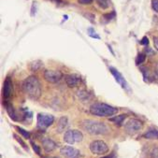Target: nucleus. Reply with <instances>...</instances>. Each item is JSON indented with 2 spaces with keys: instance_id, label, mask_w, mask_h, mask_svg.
Listing matches in <instances>:
<instances>
[{
  "instance_id": "nucleus-15",
  "label": "nucleus",
  "mask_w": 158,
  "mask_h": 158,
  "mask_svg": "<svg viewBox=\"0 0 158 158\" xmlns=\"http://www.w3.org/2000/svg\"><path fill=\"white\" fill-rule=\"evenodd\" d=\"M42 65H43V63H42L41 61L36 60V61H33V62H31V63H30L29 68H30V69L32 70L33 72H35V71L40 70V69L42 68Z\"/></svg>"
},
{
  "instance_id": "nucleus-24",
  "label": "nucleus",
  "mask_w": 158,
  "mask_h": 158,
  "mask_svg": "<svg viewBox=\"0 0 158 158\" xmlns=\"http://www.w3.org/2000/svg\"><path fill=\"white\" fill-rule=\"evenodd\" d=\"M13 137H14V138L16 139V140H17V141H18V142H19V143H20V144L22 145V147H23V148L24 150H28V148H27V145L25 144V142H24V141H23V139H21L20 137H18V136H17L16 134H14V135H13Z\"/></svg>"
},
{
  "instance_id": "nucleus-8",
  "label": "nucleus",
  "mask_w": 158,
  "mask_h": 158,
  "mask_svg": "<svg viewBox=\"0 0 158 158\" xmlns=\"http://www.w3.org/2000/svg\"><path fill=\"white\" fill-rule=\"evenodd\" d=\"M60 152L66 158H80L81 152L78 149L71 146H64L60 150Z\"/></svg>"
},
{
  "instance_id": "nucleus-11",
  "label": "nucleus",
  "mask_w": 158,
  "mask_h": 158,
  "mask_svg": "<svg viewBox=\"0 0 158 158\" xmlns=\"http://www.w3.org/2000/svg\"><path fill=\"white\" fill-rule=\"evenodd\" d=\"M13 93V83L10 78H6L5 81H4V85H3V97L5 99H9L10 98H11Z\"/></svg>"
},
{
  "instance_id": "nucleus-30",
  "label": "nucleus",
  "mask_w": 158,
  "mask_h": 158,
  "mask_svg": "<svg viewBox=\"0 0 158 158\" xmlns=\"http://www.w3.org/2000/svg\"><path fill=\"white\" fill-rule=\"evenodd\" d=\"M84 16H85L86 18H88V20H90V22H91V23H94V16L93 14H90V13H88V14H84Z\"/></svg>"
},
{
  "instance_id": "nucleus-28",
  "label": "nucleus",
  "mask_w": 158,
  "mask_h": 158,
  "mask_svg": "<svg viewBox=\"0 0 158 158\" xmlns=\"http://www.w3.org/2000/svg\"><path fill=\"white\" fill-rule=\"evenodd\" d=\"M94 0H78V2L81 5H88V4H91Z\"/></svg>"
},
{
  "instance_id": "nucleus-26",
  "label": "nucleus",
  "mask_w": 158,
  "mask_h": 158,
  "mask_svg": "<svg viewBox=\"0 0 158 158\" xmlns=\"http://www.w3.org/2000/svg\"><path fill=\"white\" fill-rule=\"evenodd\" d=\"M152 8L155 12H158V0H152Z\"/></svg>"
},
{
  "instance_id": "nucleus-29",
  "label": "nucleus",
  "mask_w": 158,
  "mask_h": 158,
  "mask_svg": "<svg viewBox=\"0 0 158 158\" xmlns=\"http://www.w3.org/2000/svg\"><path fill=\"white\" fill-rule=\"evenodd\" d=\"M139 43H140L141 45H144V46H145V45H148V44H149V40H148V38H147V37H143Z\"/></svg>"
},
{
  "instance_id": "nucleus-31",
  "label": "nucleus",
  "mask_w": 158,
  "mask_h": 158,
  "mask_svg": "<svg viewBox=\"0 0 158 158\" xmlns=\"http://www.w3.org/2000/svg\"><path fill=\"white\" fill-rule=\"evenodd\" d=\"M35 13H36V2L34 1L32 5V9H31V15L35 16Z\"/></svg>"
},
{
  "instance_id": "nucleus-1",
  "label": "nucleus",
  "mask_w": 158,
  "mask_h": 158,
  "mask_svg": "<svg viewBox=\"0 0 158 158\" xmlns=\"http://www.w3.org/2000/svg\"><path fill=\"white\" fill-rule=\"evenodd\" d=\"M23 90L28 96V98L33 100H38L41 96L40 82L36 76H29L23 81Z\"/></svg>"
},
{
  "instance_id": "nucleus-36",
  "label": "nucleus",
  "mask_w": 158,
  "mask_h": 158,
  "mask_svg": "<svg viewBox=\"0 0 158 158\" xmlns=\"http://www.w3.org/2000/svg\"><path fill=\"white\" fill-rule=\"evenodd\" d=\"M53 1H55L57 3H61V0H53Z\"/></svg>"
},
{
  "instance_id": "nucleus-16",
  "label": "nucleus",
  "mask_w": 158,
  "mask_h": 158,
  "mask_svg": "<svg viewBox=\"0 0 158 158\" xmlns=\"http://www.w3.org/2000/svg\"><path fill=\"white\" fill-rule=\"evenodd\" d=\"M143 137L145 139H158V130H155V129H151L149 131H147Z\"/></svg>"
},
{
  "instance_id": "nucleus-6",
  "label": "nucleus",
  "mask_w": 158,
  "mask_h": 158,
  "mask_svg": "<svg viewBox=\"0 0 158 158\" xmlns=\"http://www.w3.org/2000/svg\"><path fill=\"white\" fill-rule=\"evenodd\" d=\"M83 135L79 130H69L64 135V140L69 144H74L76 142L81 141Z\"/></svg>"
},
{
  "instance_id": "nucleus-14",
  "label": "nucleus",
  "mask_w": 158,
  "mask_h": 158,
  "mask_svg": "<svg viewBox=\"0 0 158 158\" xmlns=\"http://www.w3.org/2000/svg\"><path fill=\"white\" fill-rule=\"evenodd\" d=\"M69 124V119L66 116H63L59 119L58 122V125H57V132L58 133H62L64 132L65 129L67 128V126Z\"/></svg>"
},
{
  "instance_id": "nucleus-20",
  "label": "nucleus",
  "mask_w": 158,
  "mask_h": 158,
  "mask_svg": "<svg viewBox=\"0 0 158 158\" xmlns=\"http://www.w3.org/2000/svg\"><path fill=\"white\" fill-rule=\"evenodd\" d=\"M114 17H115V11H112V12H110V13H109V14L103 15V16H102V20H103L104 22L108 23V22L111 21Z\"/></svg>"
},
{
  "instance_id": "nucleus-25",
  "label": "nucleus",
  "mask_w": 158,
  "mask_h": 158,
  "mask_svg": "<svg viewBox=\"0 0 158 158\" xmlns=\"http://www.w3.org/2000/svg\"><path fill=\"white\" fill-rule=\"evenodd\" d=\"M30 143H31V146L33 147V150L35 151V152L37 153V154H39V155H41V152H40V147L37 145V144H35L32 140L30 141Z\"/></svg>"
},
{
  "instance_id": "nucleus-5",
  "label": "nucleus",
  "mask_w": 158,
  "mask_h": 158,
  "mask_svg": "<svg viewBox=\"0 0 158 158\" xmlns=\"http://www.w3.org/2000/svg\"><path fill=\"white\" fill-rule=\"evenodd\" d=\"M141 128H142V123L139 120L135 119V118L129 119L124 126L125 131L130 135H134L138 133L139 130H141Z\"/></svg>"
},
{
  "instance_id": "nucleus-19",
  "label": "nucleus",
  "mask_w": 158,
  "mask_h": 158,
  "mask_svg": "<svg viewBox=\"0 0 158 158\" xmlns=\"http://www.w3.org/2000/svg\"><path fill=\"white\" fill-rule=\"evenodd\" d=\"M16 130L24 138V139H30V133L28 132V131H26V130H24L23 128H22V127H19V126H16Z\"/></svg>"
},
{
  "instance_id": "nucleus-2",
  "label": "nucleus",
  "mask_w": 158,
  "mask_h": 158,
  "mask_svg": "<svg viewBox=\"0 0 158 158\" xmlns=\"http://www.w3.org/2000/svg\"><path fill=\"white\" fill-rule=\"evenodd\" d=\"M81 126L91 135H106L109 133V127L106 123L98 121L84 120L81 123Z\"/></svg>"
},
{
  "instance_id": "nucleus-35",
  "label": "nucleus",
  "mask_w": 158,
  "mask_h": 158,
  "mask_svg": "<svg viewBox=\"0 0 158 158\" xmlns=\"http://www.w3.org/2000/svg\"><path fill=\"white\" fill-rule=\"evenodd\" d=\"M145 52H146L147 53H148V52H150V54H152V53H153L152 52H151V49H146V51H145Z\"/></svg>"
},
{
  "instance_id": "nucleus-21",
  "label": "nucleus",
  "mask_w": 158,
  "mask_h": 158,
  "mask_svg": "<svg viewBox=\"0 0 158 158\" xmlns=\"http://www.w3.org/2000/svg\"><path fill=\"white\" fill-rule=\"evenodd\" d=\"M97 2L98 4V6L104 10L108 9L109 8V0H97Z\"/></svg>"
},
{
  "instance_id": "nucleus-33",
  "label": "nucleus",
  "mask_w": 158,
  "mask_h": 158,
  "mask_svg": "<svg viewBox=\"0 0 158 158\" xmlns=\"http://www.w3.org/2000/svg\"><path fill=\"white\" fill-rule=\"evenodd\" d=\"M154 80L158 83V70H155L154 71Z\"/></svg>"
},
{
  "instance_id": "nucleus-7",
  "label": "nucleus",
  "mask_w": 158,
  "mask_h": 158,
  "mask_svg": "<svg viewBox=\"0 0 158 158\" xmlns=\"http://www.w3.org/2000/svg\"><path fill=\"white\" fill-rule=\"evenodd\" d=\"M38 126L41 129L47 128L50 125H52L54 122V117L51 114L47 113H39L37 117Z\"/></svg>"
},
{
  "instance_id": "nucleus-22",
  "label": "nucleus",
  "mask_w": 158,
  "mask_h": 158,
  "mask_svg": "<svg viewBox=\"0 0 158 158\" xmlns=\"http://www.w3.org/2000/svg\"><path fill=\"white\" fill-rule=\"evenodd\" d=\"M88 35H89L91 38L100 40V37L96 33V31H94V28H92V27H90V28L88 29Z\"/></svg>"
},
{
  "instance_id": "nucleus-12",
  "label": "nucleus",
  "mask_w": 158,
  "mask_h": 158,
  "mask_svg": "<svg viewBox=\"0 0 158 158\" xmlns=\"http://www.w3.org/2000/svg\"><path fill=\"white\" fill-rule=\"evenodd\" d=\"M65 81L70 88L77 87L81 83V78L76 74H69L65 76Z\"/></svg>"
},
{
  "instance_id": "nucleus-23",
  "label": "nucleus",
  "mask_w": 158,
  "mask_h": 158,
  "mask_svg": "<svg viewBox=\"0 0 158 158\" xmlns=\"http://www.w3.org/2000/svg\"><path fill=\"white\" fill-rule=\"evenodd\" d=\"M145 61V54L144 53H140V54H139L138 55V57H137V59H136V64L138 65V66H139V65H141L142 63Z\"/></svg>"
},
{
  "instance_id": "nucleus-32",
  "label": "nucleus",
  "mask_w": 158,
  "mask_h": 158,
  "mask_svg": "<svg viewBox=\"0 0 158 158\" xmlns=\"http://www.w3.org/2000/svg\"><path fill=\"white\" fill-rule=\"evenodd\" d=\"M153 45H154V48L158 51V37L153 38Z\"/></svg>"
},
{
  "instance_id": "nucleus-17",
  "label": "nucleus",
  "mask_w": 158,
  "mask_h": 158,
  "mask_svg": "<svg viewBox=\"0 0 158 158\" xmlns=\"http://www.w3.org/2000/svg\"><path fill=\"white\" fill-rule=\"evenodd\" d=\"M6 110H7V111H8V114L10 115V117L12 120H14V121H18L17 114H16V112H15V110H14V108H13L10 104H7V106H6Z\"/></svg>"
},
{
  "instance_id": "nucleus-27",
  "label": "nucleus",
  "mask_w": 158,
  "mask_h": 158,
  "mask_svg": "<svg viewBox=\"0 0 158 158\" xmlns=\"http://www.w3.org/2000/svg\"><path fill=\"white\" fill-rule=\"evenodd\" d=\"M151 158H158V148H154L151 152Z\"/></svg>"
},
{
  "instance_id": "nucleus-3",
  "label": "nucleus",
  "mask_w": 158,
  "mask_h": 158,
  "mask_svg": "<svg viewBox=\"0 0 158 158\" xmlns=\"http://www.w3.org/2000/svg\"><path fill=\"white\" fill-rule=\"evenodd\" d=\"M90 112L93 115L99 116V117H110L113 116L118 112V109L111 107L105 103H94L90 107Z\"/></svg>"
},
{
  "instance_id": "nucleus-18",
  "label": "nucleus",
  "mask_w": 158,
  "mask_h": 158,
  "mask_svg": "<svg viewBox=\"0 0 158 158\" xmlns=\"http://www.w3.org/2000/svg\"><path fill=\"white\" fill-rule=\"evenodd\" d=\"M125 117H126L125 114H121V115L116 116V117H114V118H111V119H110V120L111 122H114L117 125H121L122 123H123V121L124 120Z\"/></svg>"
},
{
  "instance_id": "nucleus-9",
  "label": "nucleus",
  "mask_w": 158,
  "mask_h": 158,
  "mask_svg": "<svg viewBox=\"0 0 158 158\" xmlns=\"http://www.w3.org/2000/svg\"><path fill=\"white\" fill-rule=\"evenodd\" d=\"M63 78V74L57 70H46L44 72V79L50 83H57Z\"/></svg>"
},
{
  "instance_id": "nucleus-10",
  "label": "nucleus",
  "mask_w": 158,
  "mask_h": 158,
  "mask_svg": "<svg viewBox=\"0 0 158 158\" xmlns=\"http://www.w3.org/2000/svg\"><path fill=\"white\" fill-rule=\"evenodd\" d=\"M110 73L113 75V77L115 78L116 81H117L123 89L130 91L129 85L127 84V82H126V81L124 80V78L122 76V74H121L116 69H114V68H110Z\"/></svg>"
},
{
  "instance_id": "nucleus-34",
  "label": "nucleus",
  "mask_w": 158,
  "mask_h": 158,
  "mask_svg": "<svg viewBox=\"0 0 158 158\" xmlns=\"http://www.w3.org/2000/svg\"><path fill=\"white\" fill-rule=\"evenodd\" d=\"M103 158H116V156H115L114 154H110V155H109V156H105V157H103Z\"/></svg>"
},
{
  "instance_id": "nucleus-13",
  "label": "nucleus",
  "mask_w": 158,
  "mask_h": 158,
  "mask_svg": "<svg viewBox=\"0 0 158 158\" xmlns=\"http://www.w3.org/2000/svg\"><path fill=\"white\" fill-rule=\"evenodd\" d=\"M42 146H43L44 151L47 152H53L56 149V147H57L56 143L52 139H48V138L43 139V140H42Z\"/></svg>"
},
{
  "instance_id": "nucleus-4",
  "label": "nucleus",
  "mask_w": 158,
  "mask_h": 158,
  "mask_svg": "<svg viewBox=\"0 0 158 158\" xmlns=\"http://www.w3.org/2000/svg\"><path fill=\"white\" fill-rule=\"evenodd\" d=\"M89 148H90L91 152L96 154V155H104V154L108 153L110 151L108 144L103 140H94V141H92Z\"/></svg>"
}]
</instances>
